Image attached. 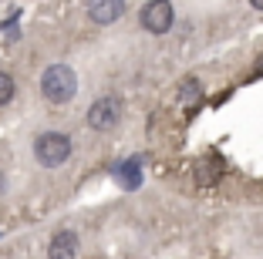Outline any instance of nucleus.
<instances>
[{"label":"nucleus","mask_w":263,"mask_h":259,"mask_svg":"<svg viewBox=\"0 0 263 259\" xmlns=\"http://www.w3.org/2000/svg\"><path fill=\"white\" fill-rule=\"evenodd\" d=\"M78 91V77L68 64H51V68L41 74V94H44L51 105H68Z\"/></svg>","instance_id":"nucleus-1"},{"label":"nucleus","mask_w":263,"mask_h":259,"mask_svg":"<svg viewBox=\"0 0 263 259\" xmlns=\"http://www.w3.org/2000/svg\"><path fill=\"white\" fill-rule=\"evenodd\" d=\"M34 158L44 168H58L71 158V138L61 131H44V135L34 142Z\"/></svg>","instance_id":"nucleus-2"},{"label":"nucleus","mask_w":263,"mask_h":259,"mask_svg":"<svg viewBox=\"0 0 263 259\" xmlns=\"http://www.w3.org/2000/svg\"><path fill=\"white\" fill-rule=\"evenodd\" d=\"M118 118H122V101H118L115 94H105V98H98L91 108H88V125H91L95 131L115 128Z\"/></svg>","instance_id":"nucleus-3"},{"label":"nucleus","mask_w":263,"mask_h":259,"mask_svg":"<svg viewBox=\"0 0 263 259\" xmlns=\"http://www.w3.org/2000/svg\"><path fill=\"white\" fill-rule=\"evenodd\" d=\"M172 21H176V14H172L169 0H148L142 7V27L148 34H169Z\"/></svg>","instance_id":"nucleus-4"},{"label":"nucleus","mask_w":263,"mask_h":259,"mask_svg":"<svg viewBox=\"0 0 263 259\" xmlns=\"http://www.w3.org/2000/svg\"><path fill=\"white\" fill-rule=\"evenodd\" d=\"M125 14V0H91L88 4V17L95 24H115Z\"/></svg>","instance_id":"nucleus-5"},{"label":"nucleus","mask_w":263,"mask_h":259,"mask_svg":"<svg viewBox=\"0 0 263 259\" xmlns=\"http://www.w3.org/2000/svg\"><path fill=\"white\" fill-rule=\"evenodd\" d=\"M78 256V236L71 229H61L51 236V246H47V259H74Z\"/></svg>","instance_id":"nucleus-6"},{"label":"nucleus","mask_w":263,"mask_h":259,"mask_svg":"<svg viewBox=\"0 0 263 259\" xmlns=\"http://www.w3.org/2000/svg\"><path fill=\"white\" fill-rule=\"evenodd\" d=\"M219 175H223V162H219L216 155L199 158V165H196V185H216Z\"/></svg>","instance_id":"nucleus-7"},{"label":"nucleus","mask_w":263,"mask_h":259,"mask_svg":"<svg viewBox=\"0 0 263 259\" xmlns=\"http://www.w3.org/2000/svg\"><path fill=\"white\" fill-rule=\"evenodd\" d=\"M115 178L125 185V189H139V185H142V162L139 158L122 162V165L115 168Z\"/></svg>","instance_id":"nucleus-8"},{"label":"nucleus","mask_w":263,"mask_h":259,"mask_svg":"<svg viewBox=\"0 0 263 259\" xmlns=\"http://www.w3.org/2000/svg\"><path fill=\"white\" fill-rule=\"evenodd\" d=\"M199 98H202V84L196 81V77H186L182 88H179V105L193 108V105H199Z\"/></svg>","instance_id":"nucleus-9"},{"label":"nucleus","mask_w":263,"mask_h":259,"mask_svg":"<svg viewBox=\"0 0 263 259\" xmlns=\"http://www.w3.org/2000/svg\"><path fill=\"white\" fill-rule=\"evenodd\" d=\"M10 98H14V77H10L7 71H0V108L7 105Z\"/></svg>","instance_id":"nucleus-10"},{"label":"nucleus","mask_w":263,"mask_h":259,"mask_svg":"<svg viewBox=\"0 0 263 259\" xmlns=\"http://www.w3.org/2000/svg\"><path fill=\"white\" fill-rule=\"evenodd\" d=\"M250 4H253V7H256V10H263V0H250Z\"/></svg>","instance_id":"nucleus-11"}]
</instances>
